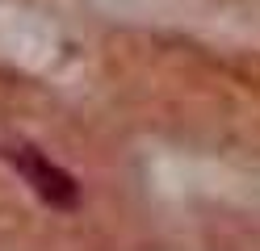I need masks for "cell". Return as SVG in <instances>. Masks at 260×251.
<instances>
[{
  "mask_svg": "<svg viewBox=\"0 0 260 251\" xmlns=\"http://www.w3.org/2000/svg\"><path fill=\"white\" fill-rule=\"evenodd\" d=\"M5 159L25 176V184H29V189H34L51 209H63V213H68V209L80 205V184H76L68 172H63L59 163L46 159L38 147H29V142H13V147H5Z\"/></svg>",
  "mask_w": 260,
  "mask_h": 251,
  "instance_id": "1",
  "label": "cell"
}]
</instances>
